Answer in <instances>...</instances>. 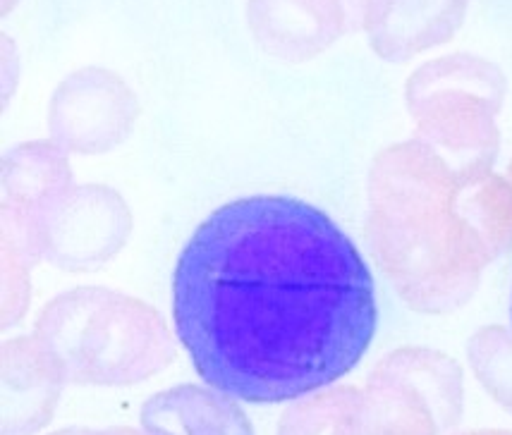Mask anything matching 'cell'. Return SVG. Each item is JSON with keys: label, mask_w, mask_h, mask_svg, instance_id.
<instances>
[{"label": "cell", "mask_w": 512, "mask_h": 435, "mask_svg": "<svg viewBox=\"0 0 512 435\" xmlns=\"http://www.w3.org/2000/svg\"><path fill=\"white\" fill-rule=\"evenodd\" d=\"M467 0H395L379 27L371 29V44L388 60H407L419 51L443 44L465 15Z\"/></svg>", "instance_id": "277c9868"}, {"label": "cell", "mask_w": 512, "mask_h": 435, "mask_svg": "<svg viewBox=\"0 0 512 435\" xmlns=\"http://www.w3.org/2000/svg\"><path fill=\"white\" fill-rule=\"evenodd\" d=\"M63 435H79V433H63ZM84 435V433H82Z\"/></svg>", "instance_id": "7c38bea8"}, {"label": "cell", "mask_w": 512, "mask_h": 435, "mask_svg": "<svg viewBox=\"0 0 512 435\" xmlns=\"http://www.w3.org/2000/svg\"><path fill=\"white\" fill-rule=\"evenodd\" d=\"M469 359L493 400L512 414V333L503 328L481 330L469 342Z\"/></svg>", "instance_id": "ba28073f"}, {"label": "cell", "mask_w": 512, "mask_h": 435, "mask_svg": "<svg viewBox=\"0 0 512 435\" xmlns=\"http://www.w3.org/2000/svg\"><path fill=\"white\" fill-rule=\"evenodd\" d=\"M5 383V435L32 433L51 414L56 388L39 366L22 357L8 359Z\"/></svg>", "instance_id": "8992f818"}, {"label": "cell", "mask_w": 512, "mask_h": 435, "mask_svg": "<svg viewBox=\"0 0 512 435\" xmlns=\"http://www.w3.org/2000/svg\"><path fill=\"white\" fill-rule=\"evenodd\" d=\"M462 435H512L508 431H474V433H462Z\"/></svg>", "instance_id": "30bf717a"}, {"label": "cell", "mask_w": 512, "mask_h": 435, "mask_svg": "<svg viewBox=\"0 0 512 435\" xmlns=\"http://www.w3.org/2000/svg\"><path fill=\"white\" fill-rule=\"evenodd\" d=\"M510 314H512V304H510Z\"/></svg>", "instance_id": "4fadbf2b"}, {"label": "cell", "mask_w": 512, "mask_h": 435, "mask_svg": "<svg viewBox=\"0 0 512 435\" xmlns=\"http://www.w3.org/2000/svg\"><path fill=\"white\" fill-rule=\"evenodd\" d=\"M108 435H134V433H130V431H118V433H108Z\"/></svg>", "instance_id": "8fae6325"}, {"label": "cell", "mask_w": 512, "mask_h": 435, "mask_svg": "<svg viewBox=\"0 0 512 435\" xmlns=\"http://www.w3.org/2000/svg\"><path fill=\"white\" fill-rule=\"evenodd\" d=\"M462 412V373L426 349H400L371 376L355 435H438Z\"/></svg>", "instance_id": "7a4b0ae2"}, {"label": "cell", "mask_w": 512, "mask_h": 435, "mask_svg": "<svg viewBox=\"0 0 512 435\" xmlns=\"http://www.w3.org/2000/svg\"><path fill=\"white\" fill-rule=\"evenodd\" d=\"M357 419L359 395L352 388H338L297 404L280 435H355Z\"/></svg>", "instance_id": "52a82bcc"}, {"label": "cell", "mask_w": 512, "mask_h": 435, "mask_svg": "<svg viewBox=\"0 0 512 435\" xmlns=\"http://www.w3.org/2000/svg\"><path fill=\"white\" fill-rule=\"evenodd\" d=\"M146 435H254L233 397L180 385L151 397L142 409Z\"/></svg>", "instance_id": "3957f363"}, {"label": "cell", "mask_w": 512, "mask_h": 435, "mask_svg": "<svg viewBox=\"0 0 512 435\" xmlns=\"http://www.w3.org/2000/svg\"><path fill=\"white\" fill-rule=\"evenodd\" d=\"M173 323L209 388L278 404L355 369L379 309L367 261L328 213L256 194L216 208L187 240L173 273Z\"/></svg>", "instance_id": "6da1fadb"}, {"label": "cell", "mask_w": 512, "mask_h": 435, "mask_svg": "<svg viewBox=\"0 0 512 435\" xmlns=\"http://www.w3.org/2000/svg\"><path fill=\"white\" fill-rule=\"evenodd\" d=\"M393 3L395 0H340V10L347 15V24L352 29L367 27L371 32L374 27H379Z\"/></svg>", "instance_id": "9c48e42d"}, {"label": "cell", "mask_w": 512, "mask_h": 435, "mask_svg": "<svg viewBox=\"0 0 512 435\" xmlns=\"http://www.w3.org/2000/svg\"><path fill=\"white\" fill-rule=\"evenodd\" d=\"M338 12L335 0H254L252 20L266 44L312 53L335 39Z\"/></svg>", "instance_id": "5b68a950"}]
</instances>
